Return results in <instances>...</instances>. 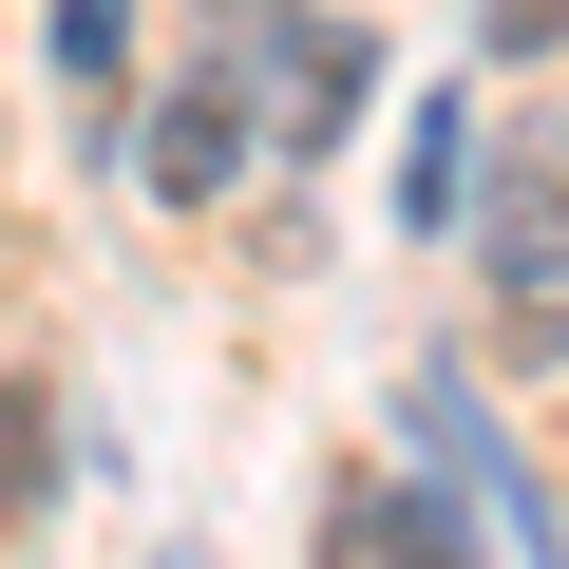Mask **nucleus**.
<instances>
[{
	"label": "nucleus",
	"instance_id": "obj_1",
	"mask_svg": "<svg viewBox=\"0 0 569 569\" xmlns=\"http://www.w3.org/2000/svg\"><path fill=\"white\" fill-rule=\"evenodd\" d=\"M475 266H493V342L512 361H569V133L550 152H475Z\"/></svg>",
	"mask_w": 569,
	"mask_h": 569
},
{
	"label": "nucleus",
	"instance_id": "obj_2",
	"mask_svg": "<svg viewBox=\"0 0 569 569\" xmlns=\"http://www.w3.org/2000/svg\"><path fill=\"white\" fill-rule=\"evenodd\" d=\"M228 171H247V96H228V77H171V96L133 114V190H152V209H209Z\"/></svg>",
	"mask_w": 569,
	"mask_h": 569
},
{
	"label": "nucleus",
	"instance_id": "obj_3",
	"mask_svg": "<svg viewBox=\"0 0 569 569\" xmlns=\"http://www.w3.org/2000/svg\"><path fill=\"white\" fill-rule=\"evenodd\" d=\"M361 77H380L361 20H266V133H284V152H323V133L361 114Z\"/></svg>",
	"mask_w": 569,
	"mask_h": 569
},
{
	"label": "nucleus",
	"instance_id": "obj_4",
	"mask_svg": "<svg viewBox=\"0 0 569 569\" xmlns=\"http://www.w3.org/2000/svg\"><path fill=\"white\" fill-rule=\"evenodd\" d=\"M475 152H493V133H475L456 96H418V171H399V228H456V209H475Z\"/></svg>",
	"mask_w": 569,
	"mask_h": 569
},
{
	"label": "nucleus",
	"instance_id": "obj_5",
	"mask_svg": "<svg viewBox=\"0 0 569 569\" xmlns=\"http://www.w3.org/2000/svg\"><path fill=\"white\" fill-rule=\"evenodd\" d=\"M380 569H475L456 550V493H380Z\"/></svg>",
	"mask_w": 569,
	"mask_h": 569
},
{
	"label": "nucleus",
	"instance_id": "obj_6",
	"mask_svg": "<svg viewBox=\"0 0 569 569\" xmlns=\"http://www.w3.org/2000/svg\"><path fill=\"white\" fill-rule=\"evenodd\" d=\"M133 58V0H58V77H114Z\"/></svg>",
	"mask_w": 569,
	"mask_h": 569
},
{
	"label": "nucleus",
	"instance_id": "obj_7",
	"mask_svg": "<svg viewBox=\"0 0 569 569\" xmlns=\"http://www.w3.org/2000/svg\"><path fill=\"white\" fill-rule=\"evenodd\" d=\"M475 39L493 58H569V0H475Z\"/></svg>",
	"mask_w": 569,
	"mask_h": 569
},
{
	"label": "nucleus",
	"instance_id": "obj_8",
	"mask_svg": "<svg viewBox=\"0 0 569 569\" xmlns=\"http://www.w3.org/2000/svg\"><path fill=\"white\" fill-rule=\"evenodd\" d=\"M266 20H284V0H228V39H266Z\"/></svg>",
	"mask_w": 569,
	"mask_h": 569
},
{
	"label": "nucleus",
	"instance_id": "obj_9",
	"mask_svg": "<svg viewBox=\"0 0 569 569\" xmlns=\"http://www.w3.org/2000/svg\"><path fill=\"white\" fill-rule=\"evenodd\" d=\"M152 569H190V550H152Z\"/></svg>",
	"mask_w": 569,
	"mask_h": 569
}]
</instances>
